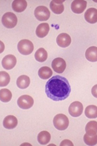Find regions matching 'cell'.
I'll list each match as a JSON object with an SVG mask.
<instances>
[{
    "label": "cell",
    "instance_id": "obj_1",
    "mask_svg": "<svg viewBox=\"0 0 97 146\" xmlns=\"http://www.w3.org/2000/svg\"><path fill=\"white\" fill-rule=\"evenodd\" d=\"M70 92L69 81L61 76H54L45 84V94L54 101H64L69 97Z\"/></svg>",
    "mask_w": 97,
    "mask_h": 146
},
{
    "label": "cell",
    "instance_id": "obj_2",
    "mask_svg": "<svg viewBox=\"0 0 97 146\" xmlns=\"http://www.w3.org/2000/svg\"><path fill=\"white\" fill-rule=\"evenodd\" d=\"M69 119L64 114H58L53 118V125L58 131H65L69 126Z\"/></svg>",
    "mask_w": 97,
    "mask_h": 146
},
{
    "label": "cell",
    "instance_id": "obj_3",
    "mask_svg": "<svg viewBox=\"0 0 97 146\" xmlns=\"http://www.w3.org/2000/svg\"><path fill=\"white\" fill-rule=\"evenodd\" d=\"M17 48L20 54L23 55H29L33 51L34 46L30 40L23 39L18 42Z\"/></svg>",
    "mask_w": 97,
    "mask_h": 146
},
{
    "label": "cell",
    "instance_id": "obj_4",
    "mask_svg": "<svg viewBox=\"0 0 97 146\" xmlns=\"http://www.w3.org/2000/svg\"><path fill=\"white\" fill-rule=\"evenodd\" d=\"M17 17L14 13L12 12H7L3 15L1 18V23L5 27L8 29H12L16 26Z\"/></svg>",
    "mask_w": 97,
    "mask_h": 146
},
{
    "label": "cell",
    "instance_id": "obj_5",
    "mask_svg": "<svg viewBox=\"0 0 97 146\" xmlns=\"http://www.w3.org/2000/svg\"><path fill=\"white\" fill-rule=\"evenodd\" d=\"M35 17L38 21H45L49 19L50 17V12L49 9L45 6H39L36 7L34 11Z\"/></svg>",
    "mask_w": 97,
    "mask_h": 146
},
{
    "label": "cell",
    "instance_id": "obj_6",
    "mask_svg": "<svg viewBox=\"0 0 97 146\" xmlns=\"http://www.w3.org/2000/svg\"><path fill=\"white\" fill-rule=\"evenodd\" d=\"M33 98L28 95H23L18 98L17 104L18 107L22 109H29L33 106Z\"/></svg>",
    "mask_w": 97,
    "mask_h": 146
},
{
    "label": "cell",
    "instance_id": "obj_7",
    "mask_svg": "<svg viewBox=\"0 0 97 146\" xmlns=\"http://www.w3.org/2000/svg\"><path fill=\"white\" fill-rule=\"evenodd\" d=\"M83 112V105L79 101L72 103L69 107V113L72 117H79Z\"/></svg>",
    "mask_w": 97,
    "mask_h": 146
},
{
    "label": "cell",
    "instance_id": "obj_8",
    "mask_svg": "<svg viewBox=\"0 0 97 146\" xmlns=\"http://www.w3.org/2000/svg\"><path fill=\"white\" fill-rule=\"evenodd\" d=\"M87 6V2L85 0H75L71 4V9L75 14H82Z\"/></svg>",
    "mask_w": 97,
    "mask_h": 146
},
{
    "label": "cell",
    "instance_id": "obj_9",
    "mask_svg": "<svg viewBox=\"0 0 97 146\" xmlns=\"http://www.w3.org/2000/svg\"><path fill=\"white\" fill-rule=\"evenodd\" d=\"M67 64L65 60L62 58H56L52 61V68L54 71L58 74H62L65 71Z\"/></svg>",
    "mask_w": 97,
    "mask_h": 146
},
{
    "label": "cell",
    "instance_id": "obj_10",
    "mask_svg": "<svg viewBox=\"0 0 97 146\" xmlns=\"http://www.w3.org/2000/svg\"><path fill=\"white\" fill-rule=\"evenodd\" d=\"M16 64V58L12 54L5 56L1 61V65L3 68L7 70H11Z\"/></svg>",
    "mask_w": 97,
    "mask_h": 146
},
{
    "label": "cell",
    "instance_id": "obj_11",
    "mask_svg": "<svg viewBox=\"0 0 97 146\" xmlns=\"http://www.w3.org/2000/svg\"><path fill=\"white\" fill-rule=\"evenodd\" d=\"M57 44L59 46L62 47V48H66V47L69 46L71 44V39L70 36L66 33H62V34H59L56 38Z\"/></svg>",
    "mask_w": 97,
    "mask_h": 146
},
{
    "label": "cell",
    "instance_id": "obj_12",
    "mask_svg": "<svg viewBox=\"0 0 97 146\" xmlns=\"http://www.w3.org/2000/svg\"><path fill=\"white\" fill-rule=\"evenodd\" d=\"M18 125V120L14 115H7L3 121V125L7 129H14Z\"/></svg>",
    "mask_w": 97,
    "mask_h": 146
},
{
    "label": "cell",
    "instance_id": "obj_13",
    "mask_svg": "<svg viewBox=\"0 0 97 146\" xmlns=\"http://www.w3.org/2000/svg\"><path fill=\"white\" fill-rule=\"evenodd\" d=\"M85 19L89 24H95L97 22V9L95 8H89L85 14Z\"/></svg>",
    "mask_w": 97,
    "mask_h": 146
},
{
    "label": "cell",
    "instance_id": "obj_14",
    "mask_svg": "<svg viewBox=\"0 0 97 146\" xmlns=\"http://www.w3.org/2000/svg\"><path fill=\"white\" fill-rule=\"evenodd\" d=\"M50 31V26L48 23H42L39 24L35 30V34L39 38H44L48 35Z\"/></svg>",
    "mask_w": 97,
    "mask_h": 146
},
{
    "label": "cell",
    "instance_id": "obj_15",
    "mask_svg": "<svg viewBox=\"0 0 97 146\" xmlns=\"http://www.w3.org/2000/svg\"><path fill=\"white\" fill-rule=\"evenodd\" d=\"M65 1H56L53 0L50 4V7L54 14H60L63 12L65 7H64L63 2Z\"/></svg>",
    "mask_w": 97,
    "mask_h": 146
},
{
    "label": "cell",
    "instance_id": "obj_16",
    "mask_svg": "<svg viewBox=\"0 0 97 146\" xmlns=\"http://www.w3.org/2000/svg\"><path fill=\"white\" fill-rule=\"evenodd\" d=\"M12 9L14 11L21 13L27 7V1L26 0H14L12 2Z\"/></svg>",
    "mask_w": 97,
    "mask_h": 146
},
{
    "label": "cell",
    "instance_id": "obj_17",
    "mask_svg": "<svg viewBox=\"0 0 97 146\" xmlns=\"http://www.w3.org/2000/svg\"><path fill=\"white\" fill-rule=\"evenodd\" d=\"M85 56L88 61L91 62H96L97 61V47L91 46L87 49L85 52Z\"/></svg>",
    "mask_w": 97,
    "mask_h": 146
},
{
    "label": "cell",
    "instance_id": "obj_18",
    "mask_svg": "<svg viewBox=\"0 0 97 146\" xmlns=\"http://www.w3.org/2000/svg\"><path fill=\"white\" fill-rule=\"evenodd\" d=\"M31 83V80L28 76L22 75L18 78L16 80V85L21 89H25L28 88Z\"/></svg>",
    "mask_w": 97,
    "mask_h": 146
},
{
    "label": "cell",
    "instance_id": "obj_19",
    "mask_svg": "<svg viewBox=\"0 0 97 146\" xmlns=\"http://www.w3.org/2000/svg\"><path fill=\"white\" fill-rule=\"evenodd\" d=\"M52 75V71L50 68L48 66H43L38 70V76L41 79H49Z\"/></svg>",
    "mask_w": 97,
    "mask_h": 146
},
{
    "label": "cell",
    "instance_id": "obj_20",
    "mask_svg": "<svg viewBox=\"0 0 97 146\" xmlns=\"http://www.w3.org/2000/svg\"><path fill=\"white\" fill-rule=\"evenodd\" d=\"M51 135L49 132L46 131H41L38 135V141L41 145H46L50 142Z\"/></svg>",
    "mask_w": 97,
    "mask_h": 146
},
{
    "label": "cell",
    "instance_id": "obj_21",
    "mask_svg": "<svg viewBox=\"0 0 97 146\" xmlns=\"http://www.w3.org/2000/svg\"><path fill=\"white\" fill-rule=\"evenodd\" d=\"M35 58L38 62L43 63L46 61L48 58V53L46 50L43 48H38L35 54Z\"/></svg>",
    "mask_w": 97,
    "mask_h": 146
},
{
    "label": "cell",
    "instance_id": "obj_22",
    "mask_svg": "<svg viewBox=\"0 0 97 146\" xmlns=\"http://www.w3.org/2000/svg\"><path fill=\"white\" fill-rule=\"evenodd\" d=\"M85 115L88 118H97V106L94 105L88 106L85 109Z\"/></svg>",
    "mask_w": 97,
    "mask_h": 146
},
{
    "label": "cell",
    "instance_id": "obj_23",
    "mask_svg": "<svg viewBox=\"0 0 97 146\" xmlns=\"http://www.w3.org/2000/svg\"><path fill=\"white\" fill-rule=\"evenodd\" d=\"M12 98V94L11 91L7 88H2L0 91V99L1 102H9Z\"/></svg>",
    "mask_w": 97,
    "mask_h": 146
},
{
    "label": "cell",
    "instance_id": "obj_24",
    "mask_svg": "<svg viewBox=\"0 0 97 146\" xmlns=\"http://www.w3.org/2000/svg\"><path fill=\"white\" fill-rule=\"evenodd\" d=\"M84 141L87 145H95L97 144L96 134L86 133L84 135Z\"/></svg>",
    "mask_w": 97,
    "mask_h": 146
},
{
    "label": "cell",
    "instance_id": "obj_25",
    "mask_svg": "<svg viewBox=\"0 0 97 146\" xmlns=\"http://www.w3.org/2000/svg\"><path fill=\"white\" fill-rule=\"evenodd\" d=\"M87 133L88 134H96L97 133V122L95 121H89L85 128Z\"/></svg>",
    "mask_w": 97,
    "mask_h": 146
},
{
    "label": "cell",
    "instance_id": "obj_26",
    "mask_svg": "<svg viewBox=\"0 0 97 146\" xmlns=\"http://www.w3.org/2000/svg\"><path fill=\"white\" fill-rule=\"evenodd\" d=\"M10 82V76L6 71L0 72V86L2 87L8 85Z\"/></svg>",
    "mask_w": 97,
    "mask_h": 146
},
{
    "label": "cell",
    "instance_id": "obj_27",
    "mask_svg": "<svg viewBox=\"0 0 97 146\" xmlns=\"http://www.w3.org/2000/svg\"><path fill=\"white\" fill-rule=\"evenodd\" d=\"M60 145H71L73 146V143L69 140H64L60 143Z\"/></svg>",
    "mask_w": 97,
    "mask_h": 146
},
{
    "label": "cell",
    "instance_id": "obj_28",
    "mask_svg": "<svg viewBox=\"0 0 97 146\" xmlns=\"http://www.w3.org/2000/svg\"><path fill=\"white\" fill-rule=\"evenodd\" d=\"M92 95H93V96H94L95 98H97V84L92 87Z\"/></svg>",
    "mask_w": 97,
    "mask_h": 146
}]
</instances>
